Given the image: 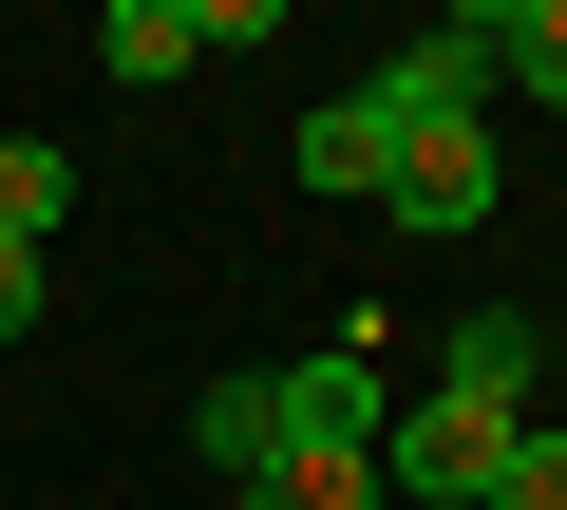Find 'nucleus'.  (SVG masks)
Returning a JSON list of instances; mask_svg holds the SVG:
<instances>
[{
  "mask_svg": "<svg viewBox=\"0 0 567 510\" xmlns=\"http://www.w3.org/2000/svg\"><path fill=\"white\" fill-rule=\"evenodd\" d=\"M511 435H529L511 397H454V378H435L416 416H379V491H416V510H492V472H511Z\"/></svg>",
  "mask_w": 567,
  "mask_h": 510,
  "instance_id": "obj_1",
  "label": "nucleus"
},
{
  "mask_svg": "<svg viewBox=\"0 0 567 510\" xmlns=\"http://www.w3.org/2000/svg\"><path fill=\"white\" fill-rule=\"evenodd\" d=\"M398 227H492V114H398Z\"/></svg>",
  "mask_w": 567,
  "mask_h": 510,
  "instance_id": "obj_2",
  "label": "nucleus"
},
{
  "mask_svg": "<svg viewBox=\"0 0 567 510\" xmlns=\"http://www.w3.org/2000/svg\"><path fill=\"white\" fill-rule=\"evenodd\" d=\"M360 95H379V114H492V20H416Z\"/></svg>",
  "mask_w": 567,
  "mask_h": 510,
  "instance_id": "obj_3",
  "label": "nucleus"
},
{
  "mask_svg": "<svg viewBox=\"0 0 567 510\" xmlns=\"http://www.w3.org/2000/svg\"><path fill=\"white\" fill-rule=\"evenodd\" d=\"M284 152H303V189H341V208H379V189H398V114H379V95H322Z\"/></svg>",
  "mask_w": 567,
  "mask_h": 510,
  "instance_id": "obj_4",
  "label": "nucleus"
},
{
  "mask_svg": "<svg viewBox=\"0 0 567 510\" xmlns=\"http://www.w3.org/2000/svg\"><path fill=\"white\" fill-rule=\"evenodd\" d=\"M189 454H208L227 491H265V472H284V378H208V397H189Z\"/></svg>",
  "mask_w": 567,
  "mask_h": 510,
  "instance_id": "obj_5",
  "label": "nucleus"
},
{
  "mask_svg": "<svg viewBox=\"0 0 567 510\" xmlns=\"http://www.w3.org/2000/svg\"><path fill=\"white\" fill-rule=\"evenodd\" d=\"M379 416H398V397H379L360 341H341V360H284V435H360V454H379Z\"/></svg>",
  "mask_w": 567,
  "mask_h": 510,
  "instance_id": "obj_6",
  "label": "nucleus"
},
{
  "mask_svg": "<svg viewBox=\"0 0 567 510\" xmlns=\"http://www.w3.org/2000/svg\"><path fill=\"white\" fill-rule=\"evenodd\" d=\"M246 510H398V491H379V454H360V435H284V472H265Z\"/></svg>",
  "mask_w": 567,
  "mask_h": 510,
  "instance_id": "obj_7",
  "label": "nucleus"
},
{
  "mask_svg": "<svg viewBox=\"0 0 567 510\" xmlns=\"http://www.w3.org/2000/svg\"><path fill=\"white\" fill-rule=\"evenodd\" d=\"M95 58H114L133 95H171V76L208 58V20H171V0H114V20H95Z\"/></svg>",
  "mask_w": 567,
  "mask_h": 510,
  "instance_id": "obj_8",
  "label": "nucleus"
},
{
  "mask_svg": "<svg viewBox=\"0 0 567 510\" xmlns=\"http://www.w3.org/2000/svg\"><path fill=\"white\" fill-rule=\"evenodd\" d=\"M58 208H76V152L0 133V246H58Z\"/></svg>",
  "mask_w": 567,
  "mask_h": 510,
  "instance_id": "obj_9",
  "label": "nucleus"
},
{
  "mask_svg": "<svg viewBox=\"0 0 567 510\" xmlns=\"http://www.w3.org/2000/svg\"><path fill=\"white\" fill-rule=\"evenodd\" d=\"M492 76L567 114V0H492Z\"/></svg>",
  "mask_w": 567,
  "mask_h": 510,
  "instance_id": "obj_10",
  "label": "nucleus"
},
{
  "mask_svg": "<svg viewBox=\"0 0 567 510\" xmlns=\"http://www.w3.org/2000/svg\"><path fill=\"white\" fill-rule=\"evenodd\" d=\"M529 360H548V341H529V322L492 303V322H454V360H435V378H454V397H511V416H529Z\"/></svg>",
  "mask_w": 567,
  "mask_h": 510,
  "instance_id": "obj_11",
  "label": "nucleus"
},
{
  "mask_svg": "<svg viewBox=\"0 0 567 510\" xmlns=\"http://www.w3.org/2000/svg\"><path fill=\"white\" fill-rule=\"evenodd\" d=\"M492 510H567V435H548V416L511 435V472H492Z\"/></svg>",
  "mask_w": 567,
  "mask_h": 510,
  "instance_id": "obj_12",
  "label": "nucleus"
},
{
  "mask_svg": "<svg viewBox=\"0 0 567 510\" xmlns=\"http://www.w3.org/2000/svg\"><path fill=\"white\" fill-rule=\"evenodd\" d=\"M0 341H39V246H0Z\"/></svg>",
  "mask_w": 567,
  "mask_h": 510,
  "instance_id": "obj_13",
  "label": "nucleus"
}]
</instances>
